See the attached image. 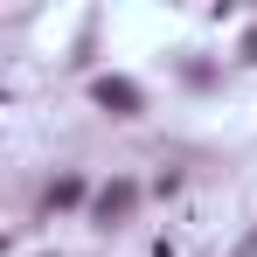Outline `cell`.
Segmentation results:
<instances>
[{
	"label": "cell",
	"mask_w": 257,
	"mask_h": 257,
	"mask_svg": "<svg viewBox=\"0 0 257 257\" xmlns=\"http://www.w3.org/2000/svg\"><path fill=\"white\" fill-rule=\"evenodd\" d=\"M243 56H250V63H257V28H250V35H243Z\"/></svg>",
	"instance_id": "obj_4"
},
{
	"label": "cell",
	"mask_w": 257,
	"mask_h": 257,
	"mask_svg": "<svg viewBox=\"0 0 257 257\" xmlns=\"http://www.w3.org/2000/svg\"><path fill=\"white\" fill-rule=\"evenodd\" d=\"M132 202H139V188H132V181H111V188L97 195V222H118V215H132Z\"/></svg>",
	"instance_id": "obj_1"
},
{
	"label": "cell",
	"mask_w": 257,
	"mask_h": 257,
	"mask_svg": "<svg viewBox=\"0 0 257 257\" xmlns=\"http://www.w3.org/2000/svg\"><path fill=\"white\" fill-rule=\"evenodd\" d=\"M97 104H111V111L125 118V111H139V84H125V77H104V84H97Z\"/></svg>",
	"instance_id": "obj_2"
},
{
	"label": "cell",
	"mask_w": 257,
	"mask_h": 257,
	"mask_svg": "<svg viewBox=\"0 0 257 257\" xmlns=\"http://www.w3.org/2000/svg\"><path fill=\"white\" fill-rule=\"evenodd\" d=\"M70 202H84V181H77V174H63V181L49 188V209H70Z\"/></svg>",
	"instance_id": "obj_3"
}]
</instances>
